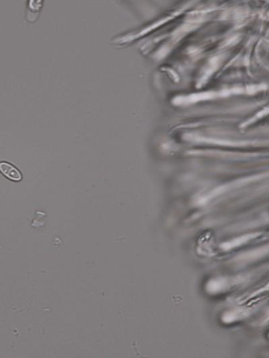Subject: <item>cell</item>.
Returning a JSON list of instances; mask_svg holds the SVG:
<instances>
[{
    "label": "cell",
    "instance_id": "1",
    "mask_svg": "<svg viewBox=\"0 0 269 358\" xmlns=\"http://www.w3.org/2000/svg\"><path fill=\"white\" fill-rule=\"evenodd\" d=\"M0 172L10 180L19 181L22 178L20 171L7 162H0Z\"/></svg>",
    "mask_w": 269,
    "mask_h": 358
}]
</instances>
